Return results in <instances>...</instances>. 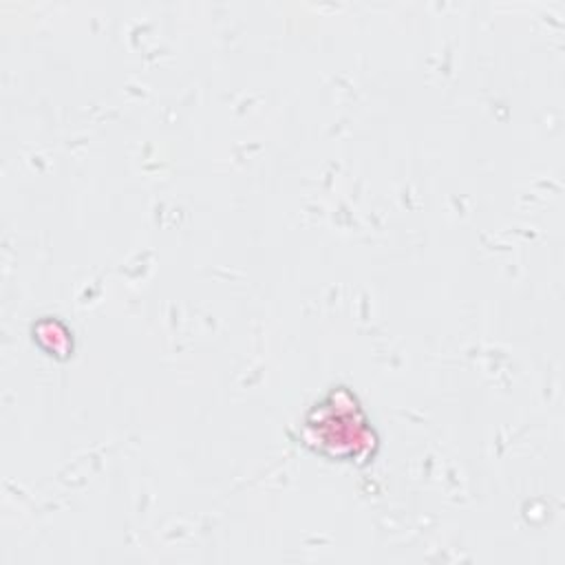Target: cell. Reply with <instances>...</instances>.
I'll return each instance as SVG.
<instances>
[{"instance_id":"cell-1","label":"cell","mask_w":565,"mask_h":565,"mask_svg":"<svg viewBox=\"0 0 565 565\" xmlns=\"http://www.w3.org/2000/svg\"><path fill=\"white\" fill-rule=\"evenodd\" d=\"M291 439L322 461L353 468L371 466L382 446L362 399L347 384L329 386L302 413Z\"/></svg>"},{"instance_id":"cell-2","label":"cell","mask_w":565,"mask_h":565,"mask_svg":"<svg viewBox=\"0 0 565 565\" xmlns=\"http://www.w3.org/2000/svg\"><path fill=\"white\" fill-rule=\"evenodd\" d=\"M31 340L33 344L46 355L57 362H64L75 351L73 331L64 320L57 316H42L31 324Z\"/></svg>"}]
</instances>
